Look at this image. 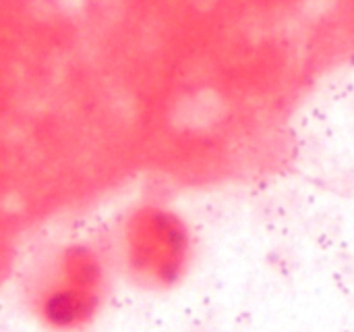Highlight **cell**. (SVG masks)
Masks as SVG:
<instances>
[{
  "label": "cell",
  "instance_id": "cell-1",
  "mask_svg": "<svg viewBox=\"0 0 354 332\" xmlns=\"http://www.w3.org/2000/svg\"><path fill=\"white\" fill-rule=\"evenodd\" d=\"M110 266L89 243H68L46 256L23 285L29 314L50 332H85L108 302Z\"/></svg>",
  "mask_w": 354,
  "mask_h": 332
},
{
  "label": "cell",
  "instance_id": "cell-2",
  "mask_svg": "<svg viewBox=\"0 0 354 332\" xmlns=\"http://www.w3.org/2000/svg\"><path fill=\"white\" fill-rule=\"evenodd\" d=\"M195 235L172 208L156 202L135 206L118 235V264L127 281L143 291L180 287L195 264Z\"/></svg>",
  "mask_w": 354,
  "mask_h": 332
}]
</instances>
